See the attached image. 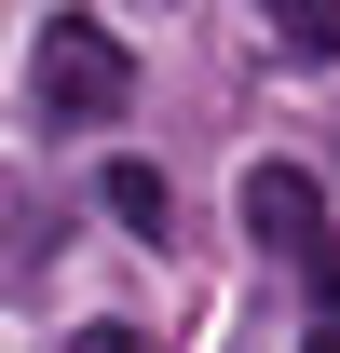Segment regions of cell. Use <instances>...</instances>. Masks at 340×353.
Returning a JSON list of instances; mask_svg holds the SVG:
<instances>
[{
  "instance_id": "1",
  "label": "cell",
  "mask_w": 340,
  "mask_h": 353,
  "mask_svg": "<svg viewBox=\"0 0 340 353\" xmlns=\"http://www.w3.org/2000/svg\"><path fill=\"white\" fill-rule=\"evenodd\" d=\"M28 95H41V123H123L136 109V54L95 14H55L41 41H28Z\"/></svg>"
},
{
  "instance_id": "2",
  "label": "cell",
  "mask_w": 340,
  "mask_h": 353,
  "mask_svg": "<svg viewBox=\"0 0 340 353\" xmlns=\"http://www.w3.org/2000/svg\"><path fill=\"white\" fill-rule=\"evenodd\" d=\"M245 231L313 285V312H340V231H327V190H313L299 163H258L245 176Z\"/></svg>"
},
{
  "instance_id": "3",
  "label": "cell",
  "mask_w": 340,
  "mask_h": 353,
  "mask_svg": "<svg viewBox=\"0 0 340 353\" xmlns=\"http://www.w3.org/2000/svg\"><path fill=\"white\" fill-rule=\"evenodd\" d=\"M95 204H109L136 245H164V231H177V190H164V163H109V176H95Z\"/></svg>"
},
{
  "instance_id": "4",
  "label": "cell",
  "mask_w": 340,
  "mask_h": 353,
  "mask_svg": "<svg viewBox=\"0 0 340 353\" xmlns=\"http://www.w3.org/2000/svg\"><path fill=\"white\" fill-rule=\"evenodd\" d=\"M272 41L313 54V68H340V0H272Z\"/></svg>"
},
{
  "instance_id": "5",
  "label": "cell",
  "mask_w": 340,
  "mask_h": 353,
  "mask_svg": "<svg viewBox=\"0 0 340 353\" xmlns=\"http://www.w3.org/2000/svg\"><path fill=\"white\" fill-rule=\"evenodd\" d=\"M68 353H150V340H136V326H82Z\"/></svg>"
},
{
  "instance_id": "6",
  "label": "cell",
  "mask_w": 340,
  "mask_h": 353,
  "mask_svg": "<svg viewBox=\"0 0 340 353\" xmlns=\"http://www.w3.org/2000/svg\"><path fill=\"white\" fill-rule=\"evenodd\" d=\"M313 353H340V312H327V326H313Z\"/></svg>"
}]
</instances>
